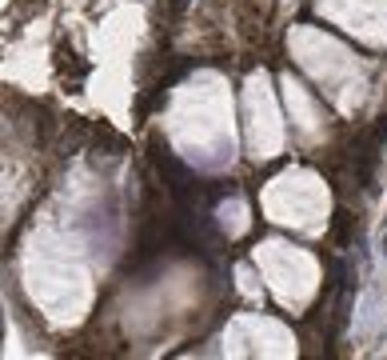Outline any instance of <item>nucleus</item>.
Segmentation results:
<instances>
[{
    "instance_id": "nucleus-4",
    "label": "nucleus",
    "mask_w": 387,
    "mask_h": 360,
    "mask_svg": "<svg viewBox=\"0 0 387 360\" xmlns=\"http://www.w3.org/2000/svg\"><path fill=\"white\" fill-rule=\"evenodd\" d=\"M384 248H387V240H384Z\"/></svg>"
},
{
    "instance_id": "nucleus-3",
    "label": "nucleus",
    "mask_w": 387,
    "mask_h": 360,
    "mask_svg": "<svg viewBox=\"0 0 387 360\" xmlns=\"http://www.w3.org/2000/svg\"><path fill=\"white\" fill-rule=\"evenodd\" d=\"M188 8V0H168V17H180Z\"/></svg>"
},
{
    "instance_id": "nucleus-2",
    "label": "nucleus",
    "mask_w": 387,
    "mask_h": 360,
    "mask_svg": "<svg viewBox=\"0 0 387 360\" xmlns=\"http://www.w3.org/2000/svg\"><path fill=\"white\" fill-rule=\"evenodd\" d=\"M92 140H96V148H100V145H108V148H124V140H120V136H116L112 129H104V124H100V129H92Z\"/></svg>"
},
{
    "instance_id": "nucleus-1",
    "label": "nucleus",
    "mask_w": 387,
    "mask_h": 360,
    "mask_svg": "<svg viewBox=\"0 0 387 360\" xmlns=\"http://www.w3.org/2000/svg\"><path fill=\"white\" fill-rule=\"evenodd\" d=\"M332 236H336V245H352L355 240V216L347 208H336L332 216Z\"/></svg>"
}]
</instances>
